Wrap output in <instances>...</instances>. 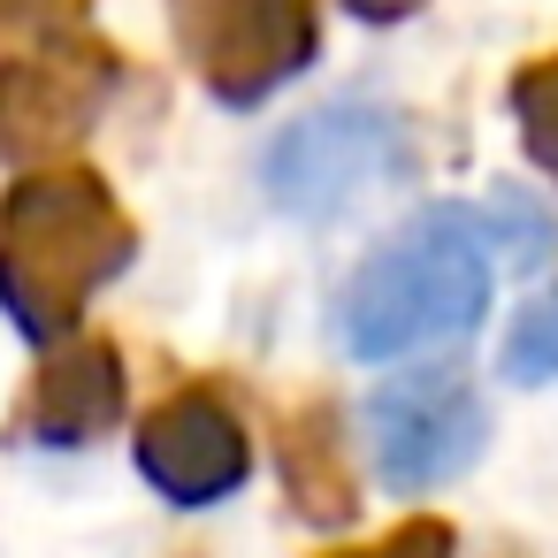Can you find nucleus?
Listing matches in <instances>:
<instances>
[{
	"label": "nucleus",
	"instance_id": "obj_12",
	"mask_svg": "<svg viewBox=\"0 0 558 558\" xmlns=\"http://www.w3.org/2000/svg\"><path fill=\"white\" fill-rule=\"evenodd\" d=\"M329 558H459V535H451V520H436V512H405L390 535H375V543H360V550H329Z\"/></svg>",
	"mask_w": 558,
	"mask_h": 558
},
{
	"label": "nucleus",
	"instance_id": "obj_5",
	"mask_svg": "<svg viewBox=\"0 0 558 558\" xmlns=\"http://www.w3.org/2000/svg\"><path fill=\"white\" fill-rule=\"evenodd\" d=\"M398 161V123L375 108H322L268 146V192L299 215H329L352 192L383 184Z\"/></svg>",
	"mask_w": 558,
	"mask_h": 558
},
{
	"label": "nucleus",
	"instance_id": "obj_14",
	"mask_svg": "<svg viewBox=\"0 0 558 558\" xmlns=\"http://www.w3.org/2000/svg\"><path fill=\"white\" fill-rule=\"evenodd\" d=\"M70 16H77V0H0V47H9V39H39V32L70 24Z\"/></svg>",
	"mask_w": 558,
	"mask_h": 558
},
{
	"label": "nucleus",
	"instance_id": "obj_1",
	"mask_svg": "<svg viewBox=\"0 0 558 558\" xmlns=\"http://www.w3.org/2000/svg\"><path fill=\"white\" fill-rule=\"evenodd\" d=\"M131 253L138 230L93 169H39L0 199V306L39 344H62Z\"/></svg>",
	"mask_w": 558,
	"mask_h": 558
},
{
	"label": "nucleus",
	"instance_id": "obj_11",
	"mask_svg": "<svg viewBox=\"0 0 558 558\" xmlns=\"http://www.w3.org/2000/svg\"><path fill=\"white\" fill-rule=\"evenodd\" d=\"M497 367H505L512 383H550V375H558V291H543L535 306H520V322L505 329Z\"/></svg>",
	"mask_w": 558,
	"mask_h": 558
},
{
	"label": "nucleus",
	"instance_id": "obj_9",
	"mask_svg": "<svg viewBox=\"0 0 558 558\" xmlns=\"http://www.w3.org/2000/svg\"><path fill=\"white\" fill-rule=\"evenodd\" d=\"M85 116H93V85L85 77H62V70L39 77V70H24V77L0 85V154H39V146L85 131Z\"/></svg>",
	"mask_w": 558,
	"mask_h": 558
},
{
	"label": "nucleus",
	"instance_id": "obj_2",
	"mask_svg": "<svg viewBox=\"0 0 558 558\" xmlns=\"http://www.w3.org/2000/svg\"><path fill=\"white\" fill-rule=\"evenodd\" d=\"M489 306V222L466 207H428L405 222L344 299V344L360 360H398L413 344L474 329Z\"/></svg>",
	"mask_w": 558,
	"mask_h": 558
},
{
	"label": "nucleus",
	"instance_id": "obj_6",
	"mask_svg": "<svg viewBox=\"0 0 558 558\" xmlns=\"http://www.w3.org/2000/svg\"><path fill=\"white\" fill-rule=\"evenodd\" d=\"M184 47L222 100H260L314 47L306 0H184Z\"/></svg>",
	"mask_w": 558,
	"mask_h": 558
},
{
	"label": "nucleus",
	"instance_id": "obj_15",
	"mask_svg": "<svg viewBox=\"0 0 558 558\" xmlns=\"http://www.w3.org/2000/svg\"><path fill=\"white\" fill-rule=\"evenodd\" d=\"M360 16H375V24H390V16H405V9H421V0H352Z\"/></svg>",
	"mask_w": 558,
	"mask_h": 558
},
{
	"label": "nucleus",
	"instance_id": "obj_10",
	"mask_svg": "<svg viewBox=\"0 0 558 558\" xmlns=\"http://www.w3.org/2000/svg\"><path fill=\"white\" fill-rule=\"evenodd\" d=\"M512 116H520V146L558 184V54H543V62H527L512 77Z\"/></svg>",
	"mask_w": 558,
	"mask_h": 558
},
{
	"label": "nucleus",
	"instance_id": "obj_3",
	"mask_svg": "<svg viewBox=\"0 0 558 558\" xmlns=\"http://www.w3.org/2000/svg\"><path fill=\"white\" fill-rule=\"evenodd\" d=\"M489 436V413L482 398L459 383V375H405V383H383L367 398V444H375V466L390 489H436L451 474L474 466Z\"/></svg>",
	"mask_w": 558,
	"mask_h": 558
},
{
	"label": "nucleus",
	"instance_id": "obj_4",
	"mask_svg": "<svg viewBox=\"0 0 558 558\" xmlns=\"http://www.w3.org/2000/svg\"><path fill=\"white\" fill-rule=\"evenodd\" d=\"M245 466H253V444L222 383H184L138 421V474L184 512L222 505L245 482Z\"/></svg>",
	"mask_w": 558,
	"mask_h": 558
},
{
	"label": "nucleus",
	"instance_id": "obj_7",
	"mask_svg": "<svg viewBox=\"0 0 558 558\" xmlns=\"http://www.w3.org/2000/svg\"><path fill=\"white\" fill-rule=\"evenodd\" d=\"M116 421H123V352H116L108 337L62 344V352L32 375V390H24V405H16V436H32V444H47V451H85V444H100Z\"/></svg>",
	"mask_w": 558,
	"mask_h": 558
},
{
	"label": "nucleus",
	"instance_id": "obj_13",
	"mask_svg": "<svg viewBox=\"0 0 558 558\" xmlns=\"http://www.w3.org/2000/svg\"><path fill=\"white\" fill-rule=\"evenodd\" d=\"M482 222L497 230V245H505L512 260H543V253H550V215H535L520 192H497Z\"/></svg>",
	"mask_w": 558,
	"mask_h": 558
},
{
	"label": "nucleus",
	"instance_id": "obj_8",
	"mask_svg": "<svg viewBox=\"0 0 558 558\" xmlns=\"http://www.w3.org/2000/svg\"><path fill=\"white\" fill-rule=\"evenodd\" d=\"M276 459H283V497L314 527H344L360 512V482L344 459V413L329 398H306L276 421Z\"/></svg>",
	"mask_w": 558,
	"mask_h": 558
}]
</instances>
